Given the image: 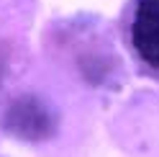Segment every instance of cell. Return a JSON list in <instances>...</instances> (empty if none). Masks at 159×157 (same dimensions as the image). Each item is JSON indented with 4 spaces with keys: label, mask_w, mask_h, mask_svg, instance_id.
<instances>
[{
    "label": "cell",
    "mask_w": 159,
    "mask_h": 157,
    "mask_svg": "<svg viewBox=\"0 0 159 157\" xmlns=\"http://www.w3.org/2000/svg\"><path fill=\"white\" fill-rule=\"evenodd\" d=\"M59 119L54 108L36 95H23L8 106L3 116L5 134L16 136L21 142H46L57 134Z\"/></svg>",
    "instance_id": "6da1fadb"
},
{
    "label": "cell",
    "mask_w": 159,
    "mask_h": 157,
    "mask_svg": "<svg viewBox=\"0 0 159 157\" xmlns=\"http://www.w3.org/2000/svg\"><path fill=\"white\" fill-rule=\"evenodd\" d=\"M134 49L146 64L159 70V0H139L134 26H131Z\"/></svg>",
    "instance_id": "7a4b0ae2"
}]
</instances>
